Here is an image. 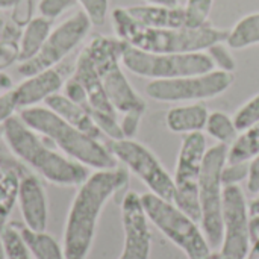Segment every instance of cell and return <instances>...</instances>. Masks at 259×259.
<instances>
[{"label": "cell", "mask_w": 259, "mask_h": 259, "mask_svg": "<svg viewBox=\"0 0 259 259\" xmlns=\"http://www.w3.org/2000/svg\"><path fill=\"white\" fill-rule=\"evenodd\" d=\"M234 121L238 127V131H244L250 127L252 124L259 121V93L249 99L243 106L238 108V111L234 115Z\"/></svg>", "instance_id": "obj_29"}, {"label": "cell", "mask_w": 259, "mask_h": 259, "mask_svg": "<svg viewBox=\"0 0 259 259\" xmlns=\"http://www.w3.org/2000/svg\"><path fill=\"white\" fill-rule=\"evenodd\" d=\"M226 44L232 50H241L259 44V12L243 17L228 33Z\"/></svg>", "instance_id": "obj_22"}, {"label": "cell", "mask_w": 259, "mask_h": 259, "mask_svg": "<svg viewBox=\"0 0 259 259\" xmlns=\"http://www.w3.org/2000/svg\"><path fill=\"white\" fill-rule=\"evenodd\" d=\"M20 0H0V9H9L15 6Z\"/></svg>", "instance_id": "obj_39"}, {"label": "cell", "mask_w": 259, "mask_h": 259, "mask_svg": "<svg viewBox=\"0 0 259 259\" xmlns=\"http://www.w3.org/2000/svg\"><path fill=\"white\" fill-rule=\"evenodd\" d=\"M203 259H222V256H220V253H214V252H211L208 256H205Z\"/></svg>", "instance_id": "obj_41"}, {"label": "cell", "mask_w": 259, "mask_h": 259, "mask_svg": "<svg viewBox=\"0 0 259 259\" xmlns=\"http://www.w3.org/2000/svg\"><path fill=\"white\" fill-rule=\"evenodd\" d=\"M3 176H5V170L0 167V182H2V179H3Z\"/></svg>", "instance_id": "obj_42"}, {"label": "cell", "mask_w": 259, "mask_h": 259, "mask_svg": "<svg viewBox=\"0 0 259 259\" xmlns=\"http://www.w3.org/2000/svg\"><path fill=\"white\" fill-rule=\"evenodd\" d=\"M246 259H259V234L258 237L252 241V247H250L249 255Z\"/></svg>", "instance_id": "obj_37"}, {"label": "cell", "mask_w": 259, "mask_h": 259, "mask_svg": "<svg viewBox=\"0 0 259 259\" xmlns=\"http://www.w3.org/2000/svg\"><path fill=\"white\" fill-rule=\"evenodd\" d=\"M124 47L126 42L117 36L114 38L97 35L90 39L82 52L87 55L91 65L94 67L102 87L117 114L144 115L147 108L146 102L134 90L123 71L121 55Z\"/></svg>", "instance_id": "obj_5"}, {"label": "cell", "mask_w": 259, "mask_h": 259, "mask_svg": "<svg viewBox=\"0 0 259 259\" xmlns=\"http://www.w3.org/2000/svg\"><path fill=\"white\" fill-rule=\"evenodd\" d=\"M82 11L90 17L93 24H103L108 17L109 0H76Z\"/></svg>", "instance_id": "obj_32"}, {"label": "cell", "mask_w": 259, "mask_h": 259, "mask_svg": "<svg viewBox=\"0 0 259 259\" xmlns=\"http://www.w3.org/2000/svg\"><path fill=\"white\" fill-rule=\"evenodd\" d=\"M17 205L23 226L32 232H46L49 223V200L39 178L29 170L23 171L18 184Z\"/></svg>", "instance_id": "obj_15"}, {"label": "cell", "mask_w": 259, "mask_h": 259, "mask_svg": "<svg viewBox=\"0 0 259 259\" xmlns=\"http://www.w3.org/2000/svg\"><path fill=\"white\" fill-rule=\"evenodd\" d=\"M65 80V73L59 67H52L24 77L11 91L17 111L38 106L42 102L46 103L50 96L64 88Z\"/></svg>", "instance_id": "obj_16"}, {"label": "cell", "mask_w": 259, "mask_h": 259, "mask_svg": "<svg viewBox=\"0 0 259 259\" xmlns=\"http://www.w3.org/2000/svg\"><path fill=\"white\" fill-rule=\"evenodd\" d=\"M129 182V170H94L77 188L70 205L62 250L65 259H87L96 238L97 225L106 203Z\"/></svg>", "instance_id": "obj_1"}, {"label": "cell", "mask_w": 259, "mask_h": 259, "mask_svg": "<svg viewBox=\"0 0 259 259\" xmlns=\"http://www.w3.org/2000/svg\"><path fill=\"white\" fill-rule=\"evenodd\" d=\"M2 140L15 159L53 185L79 187L90 176L85 165L49 147L18 114L11 115L2 124Z\"/></svg>", "instance_id": "obj_2"}, {"label": "cell", "mask_w": 259, "mask_h": 259, "mask_svg": "<svg viewBox=\"0 0 259 259\" xmlns=\"http://www.w3.org/2000/svg\"><path fill=\"white\" fill-rule=\"evenodd\" d=\"M149 219L143 208L141 196L135 191L124 194L121 200V226L124 234L123 250L117 259H149L152 252V234Z\"/></svg>", "instance_id": "obj_14"}, {"label": "cell", "mask_w": 259, "mask_h": 259, "mask_svg": "<svg viewBox=\"0 0 259 259\" xmlns=\"http://www.w3.org/2000/svg\"><path fill=\"white\" fill-rule=\"evenodd\" d=\"M121 64L127 71L150 80H165L214 70V64L206 52L152 53L127 44L121 55Z\"/></svg>", "instance_id": "obj_8"}, {"label": "cell", "mask_w": 259, "mask_h": 259, "mask_svg": "<svg viewBox=\"0 0 259 259\" xmlns=\"http://www.w3.org/2000/svg\"><path fill=\"white\" fill-rule=\"evenodd\" d=\"M205 131L211 138L217 141V144H225V146H231L240 135L234 117L222 111L209 112L205 124Z\"/></svg>", "instance_id": "obj_25"}, {"label": "cell", "mask_w": 259, "mask_h": 259, "mask_svg": "<svg viewBox=\"0 0 259 259\" xmlns=\"http://www.w3.org/2000/svg\"><path fill=\"white\" fill-rule=\"evenodd\" d=\"M12 90H14V82L11 76L6 74L5 71H0V97L11 93Z\"/></svg>", "instance_id": "obj_36"}, {"label": "cell", "mask_w": 259, "mask_h": 259, "mask_svg": "<svg viewBox=\"0 0 259 259\" xmlns=\"http://www.w3.org/2000/svg\"><path fill=\"white\" fill-rule=\"evenodd\" d=\"M131 17L150 27H188L187 12L184 6H164V5H141L126 8Z\"/></svg>", "instance_id": "obj_18"}, {"label": "cell", "mask_w": 259, "mask_h": 259, "mask_svg": "<svg viewBox=\"0 0 259 259\" xmlns=\"http://www.w3.org/2000/svg\"><path fill=\"white\" fill-rule=\"evenodd\" d=\"M46 106H49L65 121H68L70 124H73L74 127H77L79 131H82L83 134H87L93 138L100 140V137L103 135L100 127L91 117V114L79 103L70 100L65 94L56 93V94L50 96L46 100Z\"/></svg>", "instance_id": "obj_19"}, {"label": "cell", "mask_w": 259, "mask_h": 259, "mask_svg": "<svg viewBox=\"0 0 259 259\" xmlns=\"http://www.w3.org/2000/svg\"><path fill=\"white\" fill-rule=\"evenodd\" d=\"M214 0H187L185 12L188 27H200L208 24V18L212 9Z\"/></svg>", "instance_id": "obj_28"}, {"label": "cell", "mask_w": 259, "mask_h": 259, "mask_svg": "<svg viewBox=\"0 0 259 259\" xmlns=\"http://www.w3.org/2000/svg\"><path fill=\"white\" fill-rule=\"evenodd\" d=\"M208 115L209 112L206 106L200 102L179 105L167 112L165 124L175 134L188 135L194 132H203Z\"/></svg>", "instance_id": "obj_20"}, {"label": "cell", "mask_w": 259, "mask_h": 259, "mask_svg": "<svg viewBox=\"0 0 259 259\" xmlns=\"http://www.w3.org/2000/svg\"><path fill=\"white\" fill-rule=\"evenodd\" d=\"M5 259H35L27 243L24 241L18 223H9L2 237Z\"/></svg>", "instance_id": "obj_26"}, {"label": "cell", "mask_w": 259, "mask_h": 259, "mask_svg": "<svg viewBox=\"0 0 259 259\" xmlns=\"http://www.w3.org/2000/svg\"><path fill=\"white\" fill-rule=\"evenodd\" d=\"M24 241L27 243L35 259H65L62 246L46 232H32L23 225H18Z\"/></svg>", "instance_id": "obj_24"}, {"label": "cell", "mask_w": 259, "mask_h": 259, "mask_svg": "<svg viewBox=\"0 0 259 259\" xmlns=\"http://www.w3.org/2000/svg\"><path fill=\"white\" fill-rule=\"evenodd\" d=\"M208 152L206 137L203 132L184 135L178 153L175 170V203L196 222L200 220L199 208V182Z\"/></svg>", "instance_id": "obj_11"}, {"label": "cell", "mask_w": 259, "mask_h": 259, "mask_svg": "<svg viewBox=\"0 0 259 259\" xmlns=\"http://www.w3.org/2000/svg\"><path fill=\"white\" fill-rule=\"evenodd\" d=\"M234 80V73L211 70L202 74H191L165 80H150V83L146 87V93L156 102L194 103L222 96L231 88Z\"/></svg>", "instance_id": "obj_10"}, {"label": "cell", "mask_w": 259, "mask_h": 259, "mask_svg": "<svg viewBox=\"0 0 259 259\" xmlns=\"http://www.w3.org/2000/svg\"><path fill=\"white\" fill-rule=\"evenodd\" d=\"M229 146L215 144L208 149L199 182L200 228L211 246L220 247L223 240V191L222 171L228 162Z\"/></svg>", "instance_id": "obj_7"}, {"label": "cell", "mask_w": 259, "mask_h": 259, "mask_svg": "<svg viewBox=\"0 0 259 259\" xmlns=\"http://www.w3.org/2000/svg\"><path fill=\"white\" fill-rule=\"evenodd\" d=\"M77 5L76 0H38L36 9L39 17H44L50 21L64 15L67 11L73 9Z\"/></svg>", "instance_id": "obj_30"}, {"label": "cell", "mask_w": 259, "mask_h": 259, "mask_svg": "<svg viewBox=\"0 0 259 259\" xmlns=\"http://www.w3.org/2000/svg\"><path fill=\"white\" fill-rule=\"evenodd\" d=\"M149 5H164V6H178L179 0H146Z\"/></svg>", "instance_id": "obj_38"}, {"label": "cell", "mask_w": 259, "mask_h": 259, "mask_svg": "<svg viewBox=\"0 0 259 259\" xmlns=\"http://www.w3.org/2000/svg\"><path fill=\"white\" fill-rule=\"evenodd\" d=\"M249 219H250V232L253 241L259 234V191L256 193V197L249 203Z\"/></svg>", "instance_id": "obj_34"}, {"label": "cell", "mask_w": 259, "mask_h": 259, "mask_svg": "<svg viewBox=\"0 0 259 259\" xmlns=\"http://www.w3.org/2000/svg\"><path fill=\"white\" fill-rule=\"evenodd\" d=\"M141 202L149 222L179 247L187 258L203 259L212 252L199 222L191 219L176 203L161 199L150 191L141 194Z\"/></svg>", "instance_id": "obj_6"}, {"label": "cell", "mask_w": 259, "mask_h": 259, "mask_svg": "<svg viewBox=\"0 0 259 259\" xmlns=\"http://www.w3.org/2000/svg\"><path fill=\"white\" fill-rule=\"evenodd\" d=\"M52 21L44 17L30 18L21 29L18 39V62L32 59L44 46L49 33L52 32Z\"/></svg>", "instance_id": "obj_21"}, {"label": "cell", "mask_w": 259, "mask_h": 259, "mask_svg": "<svg viewBox=\"0 0 259 259\" xmlns=\"http://www.w3.org/2000/svg\"><path fill=\"white\" fill-rule=\"evenodd\" d=\"M91 26L90 17L82 9L74 12L52 29L41 50L32 59L18 65V73L27 77L38 71L58 67L87 38Z\"/></svg>", "instance_id": "obj_12"}, {"label": "cell", "mask_w": 259, "mask_h": 259, "mask_svg": "<svg viewBox=\"0 0 259 259\" xmlns=\"http://www.w3.org/2000/svg\"><path fill=\"white\" fill-rule=\"evenodd\" d=\"M252 247L249 205L241 185H228L223 191L222 259H246Z\"/></svg>", "instance_id": "obj_13"}, {"label": "cell", "mask_w": 259, "mask_h": 259, "mask_svg": "<svg viewBox=\"0 0 259 259\" xmlns=\"http://www.w3.org/2000/svg\"><path fill=\"white\" fill-rule=\"evenodd\" d=\"M2 161L3 162L0 164V167L5 170V176L0 182V259H5L2 237L9 225V217L17 205L20 176L23 171H26V168L21 165L18 159H2Z\"/></svg>", "instance_id": "obj_17"}, {"label": "cell", "mask_w": 259, "mask_h": 259, "mask_svg": "<svg viewBox=\"0 0 259 259\" xmlns=\"http://www.w3.org/2000/svg\"><path fill=\"white\" fill-rule=\"evenodd\" d=\"M231 50L232 49L226 44V41H219V42L212 44L211 47H208L205 52L211 58V61L214 64V70L234 73L237 68V61Z\"/></svg>", "instance_id": "obj_27"}, {"label": "cell", "mask_w": 259, "mask_h": 259, "mask_svg": "<svg viewBox=\"0 0 259 259\" xmlns=\"http://www.w3.org/2000/svg\"><path fill=\"white\" fill-rule=\"evenodd\" d=\"M249 178V162H226L222 171L223 185H241Z\"/></svg>", "instance_id": "obj_31"}, {"label": "cell", "mask_w": 259, "mask_h": 259, "mask_svg": "<svg viewBox=\"0 0 259 259\" xmlns=\"http://www.w3.org/2000/svg\"><path fill=\"white\" fill-rule=\"evenodd\" d=\"M20 118L42 138L52 141L61 153L70 159L93 170H111L117 167V159L106 144L99 138H93L62 117H59L49 106H32L18 112Z\"/></svg>", "instance_id": "obj_4"}, {"label": "cell", "mask_w": 259, "mask_h": 259, "mask_svg": "<svg viewBox=\"0 0 259 259\" xmlns=\"http://www.w3.org/2000/svg\"><path fill=\"white\" fill-rule=\"evenodd\" d=\"M0 140H2V126H0Z\"/></svg>", "instance_id": "obj_43"}, {"label": "cell", "mask_w": 259, "mask_h": 259, "mask_svg": "<svg viewBox=\"0 0 259 259\" xmlns=\"http://www.w3.org/2000/svg\"><path fill=\"white\" fill-rule=\"evenodd\" d=\"M106 146L115 159L123 162L126 168L149 188L150 193L175 203V181L149 147L134 138L109 140Z\"/></svg>", "instance_id": "obj_9"}, {"label": "cell", "mask_w": 259, "mask_h": 259, "mask_svg": "<svg viewBox=\"0 0 259 259\" xmlns=\"http://www.w3.org/2000/svg\"><path fill=\"white\" fill-rule=\"evenodd\" d=\"M6 26H8V21H5V20L0 17V39H2V36H3V33H5V30H6Z\"/></svg>", "instance_id": "obj_40"}, {"label": "cell", "mask_w": 259, "mask_h": 259, "mask_svg": "<svg viewBox=\"0 0 259 259\" xmlns=\"http://www.w3.org/2000/svg\"><path fill=\"white\" fill-rule=\"evenodd\" d=\"M15 112H17V108H15V103L12 100L11 93L2 96L0 97V126Z\"/></svg>", "instance_id": "obj_35"}, {"label": "cell", "mask_w": 259, "mask_h": 259, "mask_svg": "<svg viewBox=\"0 0 259 259\" xmlns=\"http://www.w3.org/2000/svg\"><path fill=\"white\" fill-rule=\"evenodd\" d=\"M247 190L253 194L259 191V155L249 162V178H247Z\"/></svg>", "instance_id": "obj_33"}, {"label": "cell", "mask_w": 259, "mask_h": 259, "mask_svg": "<svg viewBox=\"0 0 259 259\" xmlns=\"http://www.w3.org/2000/svg\"><path fill=\"white\" fill-rule=\"evenodd\" d=\"M117 38L135 49L152 53L205 52L219 41H226L229 30L205 24L200 27H150L135 21L126 8L112 11Z\"/></svg>", "instance_id": "obj_3"}, {"label": "cell", "mask_w": 259, "mask_h": 259, "mask_svg": "<svg viewBox=\"0 0 259 259\" xmlns=\"http://www.w3.org/2000/svg\"><path fill=\"white\" fill-rule=\"evenodd\" d=\"M259 155V121L240 132L229 146L228 162H250Z\"/></svg>", "instance_id": "obj_23"}]
</instances>
